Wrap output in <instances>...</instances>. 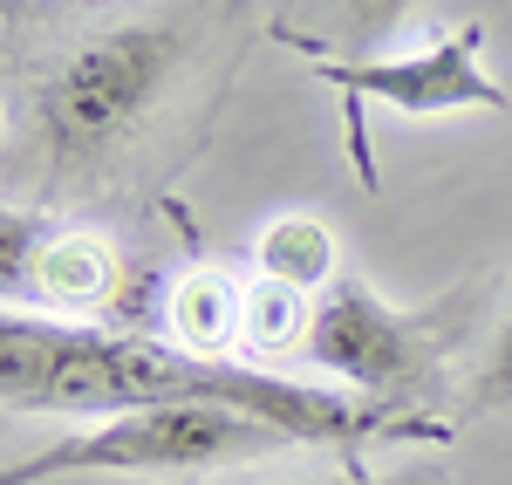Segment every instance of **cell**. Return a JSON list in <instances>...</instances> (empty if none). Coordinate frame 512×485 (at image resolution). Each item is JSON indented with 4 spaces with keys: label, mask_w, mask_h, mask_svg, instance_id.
<instances>
[{
    "label": "cell",
    "mask_w": 512,
    "mask_h": 485,
    "mask_svg": "<svg viewBox=\"0 0 512 485\" xmlns=\"http://www.w3.org/2000/svg\"><path fill=\"white\" fill-rule=\"evenodd\" d=\"M0 404L14 410H151V404H226L246 417H267L294 431L301 445L362 458L369 445H451L458 424H437L431 410H390L362 404L349 390H321L301 376H274L260 363L233 356H192L178 342L123 335L96 322H41V315H7L0 322Z\"/></svg>",
    "instance_id": "6da1fadb"
},
{
    "label": "cell",
    "mask_w": 512,
    "mask_h": 485,
    "mask_svg": "<svg viewBox=\"0 0 512 485\" xmlns=\"http://www.w3.org/2000/svg\"><path fill=\"white\" fill-rule=\"evenodd\" d=\"M233 0H192L164 14H130L96 35H76L48 55L14 96V144L35 164V192H96L185 117V89L198 82L205 35Z\"/></svg>",
    "instance_id": "7a4b0ae2"
},
{
    "label": "cell",
    "mask_w": 512,
    "mask_h": 485,
    "mask_svg": "<svg viewBox=\"0 0 512 485\" xmlns=\"http://www.w3.org/2000/svg\"><path fill=\"white\" fill-rule=\"evenodd\" d=\"M465 301L472 294H444L437 308H390L362 274H342L315 294L301 356L362 404L424 410L444 390V356L465 328Z\"/></svg>",
    "instance_id": "3957f363"
},
{
    "label": "cell",
    "mask_w": 512,
    "mask_h": 485,
    "mask_svg": "<svg viewBox=\"0 0 512 485\" xmlns=\"http://www.w3.org/2000/svg\"><path fill=\"white\" fill-rule=\"evenodd\" d=\"M301 445L267 417H246L226 404H151L117 410L89 431H69L55 445L14 458L0 485H41V479H82V472H137V479H178V472H226L274 451Z\"/></svg>",
    "instance_id": "277c9868"
},
{
    "label": "cell",
    "mask_w": 512,
    "mask_h": 485,
    "mask_svg": "<svg viewBox=\"0 0 512 485\" xmlns=\"http://www.w3.org/2000/svg\"><path fill=\"white\" fill-rule=\"evenodd\" d=\"M321 89L342 96V137L362 192H376V158H369V103H390L403 117H451V110H506V89L485 69V21H465L437 35L417 55H369V62H308Z\"/></svg>",
    "instance_id": "5b68a950"
},
{
    "label": "cell",
    "mask_w": 512,
    "mask_h": 485,
    "mask_svg": "<svg viewBox=\"0 0 512 485\" xmlns=\"http://www.w3.org/2000/svg\"><path fill=\"white\" fill-rule=\"evenodd\" d=\"M0 287L7 301L28 294L35 315H103L123 294V260L110 240L55 226L41 205H7L0 219Z\"/></svg>",
    "instance_id": "8992f818"
},
{
    "label": "cell",
    "mask_w": 512,
    "mask_h": 485,
    "mask_svg": "<svg viewBox=\"0 0 512 485\" xmlns=\"http://www.w3.org/2000/svg\"><path fill=\"white\" fill-rule=\"evenodd\" d=\"M417 0H280L267 35L308 62H369Z\"/></svg>",
    "instance_id": "52a82bcc"
},
{
    "label": "cell",
    "mask_w": 512,
    "mask_h": 485,
    "mask_svg": "<svg viewBox=\"0 0 512 485\" xmlns=\"http://www.w3.org/2000/svg\"><path fill=\"white\" fill-rule=\"evenodd\" d=\"M246 294L253 287L226 267H192L171 287V308H164L171 342L192 356H233V342H246Z\"/></svg>",
    "instance_id": "ba28073f"
},
{
    "label": "cell",
    "mask_w": 512,
    "mask_h": 485,
    "mask_svg": "<svg viewBox=\"0 0 512 485\" xmlns=\"http://www.w3.org/2000/svg\"><path fill=\"white\" fill-rule=\"evenodd\" d=\"M335 233H328V219L315 212H280L260 226V240H253V267H260V281L274 287H294V294H315V287H335Z\"/></svg>",
    "instance_id": "9c48e42d"
},
{
    "label": "cell",
    "mask_w": 512,
    "mask_h": 485,
    "mask_svg": "<svg viewBox=\"0 0 512 485\" xmlns=\"http://www.w3.org/2000/svg\"><path fill=\"white\" fill-rule=\"evenodd\" d=\"M308 315L294 287H274V281H253L246 294V349L253 356H280V349H301L308 342Z\"/></svg>",
    "instance_id": "30bf717a"
},
{
    "label": "cell",
    "mask_w": 512,
    "mask_h": 485,
    "mask_svg": "<svg viewBox=\"0 0 512 485\" xmlns=\"http://www.w3.org/2000/svg\"><path fill=\"white\" fill-rule=\"evenodd\" d=\"M512 404V301L499 308L492 322V342L472 369V390H465V417H485V410H506Z\"/></svg>",
    "instance_id": "8fae6325"
},
{
    "label": "cell",
    "mask_w": 512,
    "mask_h": 485,
    "mask_svg": "<svg viewBox=\"0 0 512 485\" xmlns=\"http://www.w3.org/2000/svg\"><path fill=\"white\" fill-rule=\"evenodd\" d=\"M315 485H410V479H376V472H362V458H355L342 479H315ZM417 485H437V479H417Z\"/></svg>",
    "instance_id": "7c38bea8"
}]
</instances>
